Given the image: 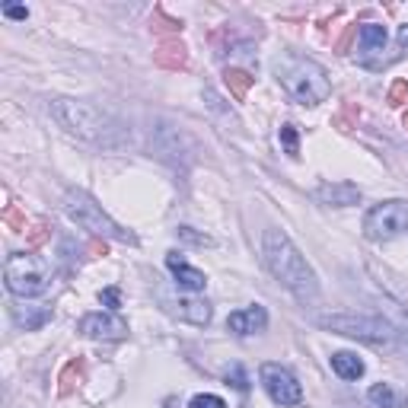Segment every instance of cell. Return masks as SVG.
I'll use <instances>...</instances> for the list:
<instances>
[{
  "instance_id": "1",
  "label": "cell",
  "mask_w": 408,
  "mask_h": 408,
  "mask_svg": "<svg viewBox=\"0 0 408 408\" xmlns=\"http://www.w3.org/2000/svg\"><path fill=\"white\" fill-rule=\"evenodd\" d=\"M262 255H265V265H268L271 275H275L300 303L319 297L316 271H312L310 262L300 255V249L287 240V233H281V230H265Z\"/></svg>"
},
{
  "instance_id": "2",
  "label": "cell",
  "mask_w": 408,
  "mask_h": 408,
  "mask_svg": "<svg viewBox=\"0 0 408 408\" xmlns=\"http://www.w3.org/2000/svg\"><path fill=\"white\" fill-rule=\"evenodd\" d=\"M275 73L284 90L297 102H303V106H319V102H325L332 93L325 67L310 58H300V54H284V58H277Z\"/></svg>"
},
{
  "instance_id": "3",
  "label": "cell",
  "mask_w": 408,
  "mask_h": 408,
  "mask_svg": "<svg viewBox=\"0 0 408 408\" xmlns=\"http://www.w3.org/2000/svg\"><path fill=\"white\" fill-rule=\"evenodd\" d=\"M51 115L61 128H67L71 134L93 144H112V134L118 131L115 121L108 115H102L96 106L90 102H77V99H54L51 102Z\"/></svg>"
},
{
  "instance_id": "4",
  "label": "cell",
  "mask_w": 408,
  "mask_h": 408,
  "mask_svg": "<svg viewBox=\"0 0 408 408\" xmlns=\"http://www.w3.org/2000/svg\"><path fill=\"white\" fill-rule=\"evenodd\" d=\"M4 281L13 297H23V300L42 297L51 287V265L42 262L39 255H26V253L10 255L4 268Z\"/></svg>"
},
{
  "instance_id": "5",
  "label": "cell",
  "mask_w": 408,
  "mask_h": 408,
  "mask_svg": "<svg viewBox=\"0 0 408 408\" xmlns=\"http://www.w3.org/2000/svg\"><path fill=\"white\" fill-rule=\"evenodd\" d=\"M64 208H67V214H71V220H77L80 227H83V230H90L93 236H106V240H118V243H128V246H134V243H138V236H134L131 230L118 227V223H115L112 217H108L106 210H102L99 204L93 201L86 192H67Z\"/></svg>"
},
{
  "instance_id": "6",
  "label": "cell",
  "mask_w": 408,
  "mask_h": 408,
  "mask_svg": "<svg viewBox=\"0 0 408 408\" xmlns=\"http://www.w3.org/2000/svg\"><path fill=\"white\" fill-rule=\"evenodd\" d=\"M319 325L329 332L348 338H360L370 345H389L396 342V329L379 316H367V312H332V316H319Z\"/></svg>"
},
{
  "instance_id": "7",
  "label": "cell",
  "mask_w": 408,
  "mask_h": 408,
  "mask_svg": "<svg viewBox=\"0 0 408 408\" xmlns=\"http://www.w3.org/2000/svg\"><path fill=\"white\" fill-rule=\"evenodd\" d=\"M408 230V201H383L377 208L367 210L364 217V233L367 240L373 243H386V240H396Z\"/></svg>"
},
{
  "instance_id": "8",
  "label": "cell",
  "mask_w": 408,
  "mask_h": 408,
  "mask_svg": "<svg viewBox=\"0 0 408 408\" xmlns=\"http://www.w3.org/2000/svg\"><path fill=\"white\" fill-rule=\"evenodd\" d=\"M262 386H265V392L271 396V402L275 405H281V408H287V405H297L303 399V389H300V383H297V377L287 370V367H281V364H262Z\"/></svg>"
},
{
  "instance_id": "9",
  "label": "cell",
  "mask_w": 408,
  "mask_h": 408,
  "mask_svg": "<svg viewBox=\"0 0 408 408\" xmlns=\"http://www.w3.org/2000/svg\"><path fill=\"white\" fill-rule=\"evenodd\" d=\"M80 332L90 338H106V342H118L128 335V322L115 312H90L80 319Z\"/></svg>"
},
{
  "instance_id": "10",
  "label": "cell",
  "mask_w": 408,
  "mask_h": 408,
  "mask_svg": "<svg viewBox=\"0 0 408 408\" xmlns=\"http://www.w3.org/2000/svg\"><path fill=\"white\" fill-rule=\"evenodd\" d=\"M265 325H268V312L258 303L249 306V310L230 312V319H227V329L236 332V335H255V332H265Z\"/></svg>"
},
{
  "instance_id": "11",
  "label": "cell",
  "mask_w": 408,
  "mask_h": 408,
  "mask_svg": "<svg viewBox=\"0 0 408 408\" xmlns=\"http://www.w3.org/2000/svg\"><path fill=\"white\" fill-rule=\"evenodd\" d=\"M316 201L319 204H332V208H351L360 201V188L351 182H325L316 188Z\"/></svg>"
},
{
  "instance_id": "12",
  "label": "cell",
  "mask_w": 408,
  "mask_h": 408,
  "mask_svg": "<svg viewBox=\"0 0 408 408\" xmlns=\"http://www.w3.org/2000/svg\"><path fill=\"white\" fill-rule=\"evenodd\" d=\"M166 265H169V271H173V277L179 281V287H185V290H204V284H208L204 271L192 268V265H188L179 253H169L166 255Z\"/></svg>"
},
{
  "instance_id": "13",
  "label": "cell",
  "mask_w": 408,
  "mask_h": 408,
  "mask_svg": "<svg viewBox=\"0 0 408 408\" xmlns=\"http://www.w3.org/2000/svg\"><path fill=\"white\" fill-rule=\"evenodd\" d=\"M153 61H156L160 67H166V71H185L188 51H185V45H182V42H175V39H166V42L156 45Z\"/></svg>"
},
{
  "instance_id": "14",
  "label": "cell",
  "mask_w": 408,
  "mask_h": 408,
  "mask_svg": "<svg viewBox=\"0 0 408 408\" xmlns=\"http://www.w3.org/2000/svg\"><path fill=\"white\" fill-rule=\"evenodd\" d=\"M386 49V26H377V23H364L357 29V51L364 58L370 54H379Z\"/></svg>"
},
{
  "instance_id": "15",
  "label": "cell",
  "mask_w": 408,
  "mask_h": 408,
  "mask_svg": "<svg viewBox=\"0 0 408 408\" xmlns=\"http://www.w3.org/2000/svg\"><path fill=\"white\" fill-rule=\"evenodd\" d=\"M175 316L192 322V325H208L210 322V303L201 300V297H182V300L175 303Z\"/></svg>"
},
{
  "instance_id": "16",
  "label": "cell",
  "mask_w": 408,
  "mask_h": 408,
  "mask_svg": "<svg viewBox=\"0 0 408 408\" xmlns=\"http://www.w3.org/2000/svg\"><path fill=\"white\" fill-rule=\"evenodd\" d=\"M13 319H16V325H23L26 332H36L39 325H45L51 319V310L49 306H13Z\"/></svg>"
},
{
  "instance_id": "17",
  "label": "cell",
  "mask_w": 408,
  "mask_h": 408,
  "mask_svg": "<svg viewBox=\"0 0 408 408\" xmlns=\"http://www.w3.org/2000/svg\"><path fill=\"white\" fill-rule=\"evenodd\" d=\"M332 370L342 379H357V377H364V360L355 351H338V355H332Z\"/></svg>"
},
{
  "instance_id": "18",
  "label": "cell",
  "mask_w": 408,
  "mask_h": 408,
  "mask_svg": "<svg viewBox=\"0 0 408 408\" xmlns=\"http://www.w3.org/2000/svg\"><path fill=\"white\" fill-rule=\"evenodd\" d=\"M83 377H86V364H83V357H77V360H71V364L61 370V377H58V392L61 396H71L73 389H77L80 383H83Z\"/></svg>"
},
{
  "instance_id": "19",
  "label": "cell",
  "mask_w": 408,
  "mask_h": 408,
  "mask_svg": "<svg viewBox=\"0 0 408 408\" xmlns=\"http://www.w3.org/2000/svg\"><path fill=\"white\" fill-rule=\"evenodd\" d=\"M223 80H227V86H230V93H233V99L243 102V99L249 96V90H253V80H255V77H249L246 71H236V67H230V71L223 73Z\"/></svg>"
},
{
  "instance_id": "20",
  "label": "cell",
  "mask_w": 408,
  "mask_h": 408,
  "mask_svg": "<svg viewBox=\"0 0 408 408\" xmlns=\"http://www.w3.org/2000/svg\"><path fill=\"white\" fill-rule=\"evenodd\" d=\"M367 396H370V402L379 405V408H402V402H405L402 396H396V392H392L389 383H377L370 392H367Z\"/></svg>"
},
{
  "instance_id": "21",
  "label": "cell",
  "mask_w": 408,
  "mask_h": 408,
  "mask_svg": "<svg viewBox=\"0 0 408 408\" xmlns=\"http://www.w3.org/2000/svg\"><path fill=\"white\" fill-rule=\"evenodd\" d=\"M49 236H51V223H49V220H36V223H32V230L26 233V246H29V249H39L45 240H49Z\"/></svg>"
},
{
  "instance_id": "22",
  "label": "cell",
  "mask_w": 408,
  "mask_h": 408,
  "mask_svg": "<svg viewBox=\"0 0 408 408\" xmlns=\"http://www.w3.org/2000/svg\"><path fill=\"white\" fill-rule=\"evenodd\" d=\"M4 223L13 230V233H29V223H26V214L19 208H6L4 210Z\"/></svg>"
},
{
  "instance_id": "23",
  "label": "cell",
  "mask_w": 408,
  "mask_h": 408,
  "mask_svg": "<svg viewBox=\"0 0 408 408\" xmlns=\"http://www.w3.org/2000/svg\"><path fill=\"white\" fill-rule=\"evenodd\" d=\"M281 144L290 156H300V138H297V128L294 125H284L281 128Z\"/></svg>"
},
{
  "instance_id": "24",
  "label": "cell",
  "mask_w": 408,
  "mask_h": 408,
  "mask_svg": "<svg viewBox=\"0 0 408 408\" xmlns=\"http://www.w3.org/2000/svg\"><path fill=\"white\" fill-rule=\"evenodd\" d=\"M153 29L156 32H182V23L179 19H169L163 10H156L153 13Z\"/></svg>"
},
{
  "instance_id": "25",
  "label": "cell",
  "mask_w": 408,
  "mask_h": 408,
  "mask_svg": "<svg viewBox=\"0 0 408 408\" xmlns=\"http://www.w3.org/2000/svg\"><path fill=\"white\" fill-rule=\"evenodd\" d=\"M389 106H405L408 102V80H396V83L389 86Z\"/></svg>"
},
{
  "instance_id": "26",
  "label": "cell",
  "mask_w": 408,
  "mask_h": 408,
  "mask_svg": "<svg viewBox=\"0 0 408 408\" xmlns=\"http://www.w3.org/2000/svg\"><path fill=\"white\" fill-rule=\"evenodd\" d=\"M227 386H233V389H240V392H246L249 389V383H246V373H243V367H230L227 370Z\"/></svg>"
},
{
  "instance_id": "27",
  "label": "cell",
  "mask_w": 408,
  "mask_h": 408,
  "mask_svg": "<svg viewBox=\"0 0 408 408\" xmlns=\"http://www.w3.org/2000/svg\"><path fill=\"white\" fill-rule=\"evenodd\" d=\"M188 408H227V402L220 396H195L188 402Z\"/></svg>"
},
{
  "instance_id": "28",
  "label": "cell",
  "mask_w": 408,
  "mask_h": 408,
  "mask_svg": "<svg viewBox=\"0 0 408 408\" xmlns=\"http://www.w3.org/2000/svg\"><path fill=\"white\" fill-rule=\"evenodd\" d=\"M4 16H10V19H26V16H29V10H26V6H16V4H6V6H4Z\"/></svg>"
},
{
  "instance_id": "29",
  "label": "cell",
  "mask_w": 408,
  "mask_h": 408,
  "mask_svg": "<svg viewBox=\"0 0 408 408\" xmlns=\"http://www.w3.org/2000/svg\"><path fill=\"white\" fill-rule=\"evenodd\" d=\"M102 303H106V306H118V303H121V294H118L115 287L102 290Z\"/></svg>"
},
{
  "instance_id": "30",
  "label": "cell",
  "mask_w": 408,
  "mask_h": 408,
  "mask_svg": "<svg viewBox=\"0 0 408 408\" xmlns=\"http://www.w3.org/2000/svg\"><path fill=\"white\" fill-rule=\"evenodd\" d=\"M179 236H185V240H192V243H201V246H208V236H198V233H192L188 227H179Z\"/></svg>"
},
{
  "instance_id": "31",
  "label": "cell",
  "mask_w": 408,
  "mask_h": 408,
  "mask_svg": "<svg viewBox=\"0 0 408 408\" xmlns=\"http://www.w3.org/2000/svg\"><path fill=\"white\" fill-rule=\"evenodd\" d=\"M351 39H355V26H348V32H345V36H342V39H338V51H348Z\"/></svg>"
},
{
  "instance_id": "32",
  "label": "cell",
  "mask_w": 408,
  "mask_h": 408,
  "mask_svg": "<svg viewBox=\"0 0 408 408\" xmlns=\"http://www.w3.org/2000/svg\"><path fill=\"white\" fill-rule=\"evenodd\" d=\"M396 42H399V51L408 54V26H402V29H399V39H396Z\"/></svg>"
},
{
  "instance_id": "33",
  "label": "cell",
  "mask_w": 408,
  "mask_h": 408,
  "mask_svg": "<svg viewBox=\"0 0 408 408\" xmlns=\"http://www.w3.org/2000/svg\"><path fill=\"white\" fill-rule=\"evenodd\" d=\"M402 125H405V128H408V112H405V118H402Z\"/></svg>"
}]
</instances>
